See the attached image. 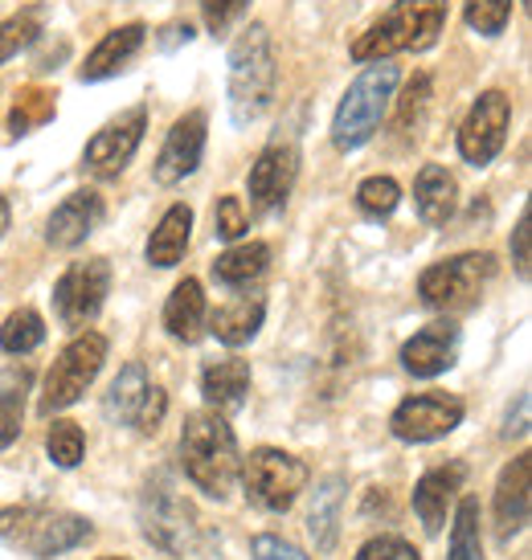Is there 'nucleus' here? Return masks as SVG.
Returning <instances> with one entry per match:
<instances>
[{"instance_id":"nucleus-1","label":"nucleus","mask_w":532,"mask_h":560,"mask_svg":"<svg viewBox=\"0 0 532 560\" xmlns=\"http://www.w3.org/2000/svg\"><path fill=\"white\" fill-rule=\"evenodd\" d=\"M181 463L197 491L209 499H225L234 491L242 458H238V438L230 421L218 409H197L185 418L181 430Z\"/></svg>"},{"instance_id":"nucleus-2","label":"nucleus","mask_w":532,"mask_h":560,"mask_svg":"<svg viewBox=\"0 0 532 560\" xmlns=\"http://www.w3.org/2000/svg\"><path fill=\"white\" fill-rule=\"evenodd\" d=\"M447 25V0H397L352 42V62H385L393 54H418L439 42Z\"/></svg>"},{"instance_id":"nucleus-3","label":"nucleus","mask_w":532,"mask_h":560,"mask_svg":"<svg viewBox=\"0 0 532 560\" xmlns=\"http://www.w3.org/2000/svg\"><path fill=\"white\" fill-rule=\"evenodd\" d=\"M275 86H279V66H275V46L266 25L254 21L230 49V119L238 127L258 124L270 103H275Z\"/></svg>"},{"instance_id":"nucleus-4","label":"nucleus","mask_w":532,"mask_h":560,"mask_svg":"<svg viewBox=\"0 0 532 560\" xmlns=\"http://www.w3.org/2000/svg\"><path fill=\"white\" fill-rule=\"evenodd\" d=\"M397 79L402 70L385 58V62H373L365 74H360L352 86L345 91L340 107H336V119H332V143L340 152H357L377 136V127L385 119V110L393 103V91H397Z\"/></svg>"},{"instance_id":"nucleus-5","label":"nucleus","mask_w":532,"mask_h":560,"mask_svg":"<svg viewBox=\"0 0 532 560\" xmlns=\"http://www.w3.org/2000/svg\"><path fill=\"white\" fill-rule=\"evenodd\" d=\"M91 524L74 512L54 508H4L0 512V540L25 557L49 560L91 540Z\"/></svg>"},{"instance_id":"nucleus-6","label":"nucleus","mask_w":532,"mask_h":560,"mask_svg":"<svg viewBox=\"0 0 532 560\" xmlns=\"http://www.w3.org/2000/svg\"><path fill=\"white\" fill-rule=\"evenodd\" d=\"M491 275H496V258L487 249L454 254V258L426 266L423 279H418V295H423L430 312H467V307L479 303Z\"/></svg>"},{"instance_id":"nucleus-7","label":"nucleus","mask_w":532,"mask_h":560,"mask_svg":"<svg viewBox=\"0 0 532 560\" xmlns=\"http://www.w3.org/2000/svg\"><path fill=\"white\" fill-rule=\"evenodd\" d=\"M103 360H107V336L79 331L62 348V357L54 360V369L46 376V389H42V401H37V413L54 418L58 409H70L94 385V376L103 373Z\"/></svg>"},{"instance_id":"nucleus-8","label":"nucleus","mask_w":532,"mask_h":560,"mask_svg":"<svg viewBox=\"0 0 532 560\" xmlns=\"http://www.w3.org/2000/svg\"><path fill=\"white\" fill-rule=\"evenodd\" d=\"M242 482H246V495L263 508V512H287L299 499V491L308 487L312 470L303 458L287 451H275V446H258L251 451V458L242 463Z\"/></svg>"},{"instance_id":"nucleus-9","label":"nucleus","mask_w":532,"mask_h":560,"mask_svg":"<svg viewBox=\"0 0 532 560\" xmlns=\"http://www.w3.org/2000/svg\"><path fill=\"white\" fill-rule=\"evenodd\" d=\"M140 520H143V536L157 548L181 557L188 545H193V508L173 491L169 475H157L148 479L140 499Z\"/></svg>"},{"instance_id":"nucleus-10","label":"nucleus","mask_w":532,"mask_h":560,"mask_svg":"<svg viewBox=\"0 0 532 560\" xmlns=\"http://www.w3.org/2000/svg\"><path fill=\"white\" fill-rule=\"evenodd\" d=\"M107 295H111V266L103 262V258L74 262V266H66V275L58 279V287H54V315H58L66 327H82L103 312Z\"/></svg>"},{"instance_id":"nucleus-11","label":"nucleus","mask_w":532,"mask_h":560,"mask_svg":"<svg viewBox=\"0 0 532 560\" xmlns=\"http://www.w3.org/2000/svg\"><path fill=\"white\" fill-rule=\"evenodd\" d=\"M508 124H512V103L504 91H484L475 98V107L467 110V119L459 127V152L467 164L484 168L504 152L508 140Z\"/></svg>"},{"instance_id":"nucleus-12","label":"nucleus","mask_w":532,"mask_h":560,"mask_svg":"<svg viewBox=\"0 0 532 560\" xmlns=\"http://www.w3.org/2000/svg\"><path fill=\"white\" fill-rule=\"evenodd\" d=\"M143 131H148V107H131L124 115H115L103 131H94V140L86 143L82 152V172H91L99 180H111L131 164L136 148L143 143Z\"/></svg>"},{"instance_id":"nucleus-13","label":"nucleus","mask_w":532,"mask_h":560,"mask_svg":"<svg viewBox=\"0 0 532 560\" xmlns=\"http://www.w3.org/2000/svg\"><path fill=\"white\" fill-rule=\"evenodd\" d=\"M459 421H463V401L459 397H451V393H418V397H406L393 409L390 430L402 442H435V438L451 434Z\"/></svg>"},{"instance_id":"nucleus-14","label":"nucleus","mask_w":532,"mask_h":560,"mask_svg":"<svg viewBox=\"0 0 532 560\" xmlns=\"http://www.w3.org/2000/svg\"><path fill=\"white\" fill-rule=\"evenodd\" d=\"M296 176H299V148L291 140H270L258 152V160L251 164V176H246L251 201L258 209H275L296 188Z\"/></svg>"},{"instance_id":"nucleus-15","label":"nucleus","mask_w":532,"mask_h":560,"mask_svg":"<svg viewBox=\"0 0 532 560\" xmlns=\"http://www.w3.org/2000/svg\"><path fill=\"white\" fill-rule=\"evenodd\" d=\"M205 131H209V119H205V110H188L173 124L169 131V140L160 148L157 156V180L160 185H181L185 176L197 172L205 156Z\"/></svg>"},{"instance_id":"nucleus-16","label":"nucleus","mask_w":532,"mask_h":560,"mask_svg":"<svg viewBox=\"0 0 532 560\" xmlns=\"http://www.w3.org/2000/svg\"><path fill=\"white\" fill-rule=\"evenodd\" d=\"M529 503H532V454H517L504 467L496 482V536L512 540L517 532L529 524Z\"/></svg>"},{"instance_id":"nucleus-17","label":"nucleus","mask_w":532,"mask_h":560,"mask_svg":"<svg viewBox=\"0 0 532 560\" xmlns=\"http://www.w3.org/2000/svg\"><path fill=\"white\" fill-rule=\"evenodd\" d=\"M103 197L99 192H70L54 213H49V221H46V242L54 249H74V246H82L86 237L99 230V221H103Z\"/></svg>"},{"instance_id":"nucleus-18","label":"nucleus","mask_w":532,"mask_h":560,"mask_svg":"<svg viewBox=\"0 0 532 560\" xmlns=\"http://www.w3.org/2000/svg\"><path fill=\"white\" fill-rule=\"evenodd\" d=\"M463 479H467V470L451 463V467H435L426 470L418 487H414V515L423 520V528L430 536H439L447 528V515H451L454 499L463 491Z\"/></svg>"},{"instance_id":"nucleus-19","label":"nucleus","mask_w":532,"mask_h":560,"mask_svg":"<svg viewBox=\"0 0 532 560\" xmlns=\"http://www.w3.org/2000/svg\"><path fill=\"white\" fill-rule=\"evenodd\" d=\"M454 357H459V327H454L451 319L423 327L418 336H409V340L402 343V364H406V373L426 376V381L447 373L454 364Z\"/></svg>"},{"instance_id":"nucleus-20","label":"nucleus","mask_w":532,"mask_h":560,"mask_svg":"<svg viewBox=\"0 0 532 560\" xmlns=\"http://www.w3.org/2000/svg\"><path fill=\"white\" fill-rule=\"evenodd\" d=\"M143 42H148V30H143L140 21H131V25H119V30H111L99 46L86 54V62H82L79 79L82 82H103L111 79V74H119V70H127V62L136 58L143 49Z\"/></svg>"},{"instance_id":"nucleus-21","label":"nucleus","mask_w":532,"mask_h":560,"mask_svg":"<svg viewBox=\"0 0 532 560\" xmlns=\"http://www.w3.org/2000/svg\"><path fill=\"white\" fill-rule=\"evenodd\" d=\"M414 209L426 225H447L459 209V185L442 164H426L414 180Z\"/></svg>"},{"instance_id":"nucleus-22","label":"nucleus","mask_w":532,"mask_h":560,"mask_svg":"<svg viewBox=\"0 0 532 560\" xmlns=\"http://www.w3.org/2000/svg\"><path fill=\"white\" fill-rule=\"evenodd\" d=\"M201 393H205V401L213 405L218 413H234V409H242L246 393H251V364H246V360H238V357L205 364Z\"/></svg>"},{"instance_id":"nucleus-23","label":"nucleus","mask_w":532,"mask_h":560,"mask_svg":"<svg viewBox=\"0 0 532 560\" xmlns=\"http://www.w3.org/2000/svg\"><path fill=\"white\" fill-rule=\"evenodd\" d=\"M263 319H266V299L263 295H238V299H230L225 307L213 312L209 331H213L225 348H242V343H251L254 336H258Z\"/></svg>"},{"instance_id":"nucleus-24","label":"nucleus","mask_w":532,"mask_h":560,"mask_svg":"<svg viewBox=\"0 0 532 560\" xmlns=\"http://www.w3.org/2000/svg\"><path fill=\"white\" fill-rule=\"evenodd\" d=\"M205 295H201V282L185 279L173 287V295L164 303V327L169 336L181 343H197L205 336Z\"/></svg>"},{"instance_id":"nucleus-25","label":"nucleus","mask_w":532,"mask_h":560,"mask_svg":"<svg viewBox=\"0 0 532 560\" xmlns=\"http://www.w3.org/2000/svg\"><path fill=\"white\" fill-rule=\"evenodd\" d=\"M340 508H345V479L328 475V479L315 487L312 508H308V532L320 552H328L336 545V532H340Z\"/></svg>"},{"instance_id":"nucleus-26","label":"nucleus","mask_w":532,"mask_h":560,"mask_svg":"<svg viewBox=\"0 0 532 560\" xmlns=\"http://www.w3.org/2000/svg\"><path fill=\"white\" fill-rule=\"evenodd\" d=\"M188 234H193V209L188 205H173L160 225L152 230L148 237V262L160 266V270H169L185 258V246H188Z\"/></svg>"},{"instance_id":"nucleus-27","label":"nucleus","mask_w":532,"mask_h":560,"mask_svg":"<svg viewBox=\"0 0 532 560\" xmlns=\"http://www.w3.org/2000/svg\"><path fill=\"white\" fill-rule=\"evenodd\" d=\"M148 389H152V381H148V369H143L140 360L124 364V369H119V376L111 381L107 401H103L107 418L119 421V425H136V418H140V405H143V397H148Z\"/></svg>"},{"instance_id":"nucleus-28","label":"nucleus","mask_w":532,"mask_h":560,"mask_svg":"<svg viewBox=\"0 0 532 560\" xmlns=\"http://www.w3.org/2000/svg\"><path fill=\"white\" fill-rule=\"evenodd\" d=\"M266 266H270V246L266 242H242L213 262V279L221 287H251L254 279L266 275Z\"/></svg>"},{"instance_id":"nucleus-29","label":"nucleus","mask_w":532,"mask_h":560,"mask_svg":"<svg viewBox=\"0 0 532 560\" xmlns=\"http://www.w3.org/2000/svg\"><path fill=\"white\" fill-rule=\"evenodd\" d=\"M54 110H58V94L46 91V86H25V91L16 94L13 110H9V136H30L37 127H46L54 119Z\"/></svg>"},{"instance_id":"nucleus-30","label":"nucleus","mask_w":532,"mask_h":560,"mask_svg":"<svg viewBox=\"0 0 532 560\" xmlns=\"http://www.w3.org/2000/svg\"><path fill=\"white\" fill-rule=\"evenodd\" d=\"M25 389H30V373L13 369L0 381V451H9L21 438V418H25Z\"/></svg>"},{"instance_id":"nucleus-31","label":"nucleus","mask_w":532,"mask_h":560,"mask_svg":"<svg viewBox=\"0 0 532 560\" xmlns=\"http://www.w3.org/2000/svg\"><path fill=\"white\" fill-rule=\"evenodd\" d=\"M42 340H46V324L33 307H21V312H13L0 324V352L25 357L33 348H42Z\"/></svg>"},{"instance_id":"nucleus-32","label":"nucleus","mask_w":532,"mask_h":560,"mask_svg":"<svg viewBox=\"0 0 532 560\" xmlns=\"http://www.w3.org/2000/svg\"><path fill=\"white\" fill-rule=\"evenodd\" d=\"M447 560H484V536H479V503L463 499L451 524V557Z\"/></svg>"},{"instance_id":"nucleus-33","label":"nucleus","mask_w":532,"mask_h":560,"mask_svg":"<svg viewBox=\"0 0 532 560\" xmlns=\"http://www.w3.org/2000/svg\"><path fill=\"white\" fill-rule=\"evenodd\" d=\"M397 201H402V188H397L393 176H369V180L357 188V209L373 221L390 218L393 209H397Z\"/></svg>"},{"instance_id":"nucleus-34","label":"nucleus","mask_w":532,"mask_h":560,"mask_svg":"<svg viewBox=\"0 0 532 560\" xmlns=\"http://www.w3.org/2000/svg\"><path fill=\"white\" fill-rule=\"evenodd\" d=\"M46 451L62 470L79 467L82 454H86V438H82L79 421H54L46 434Z\"/></svg>"},{"instance_id":"nucleus-35","label":"nucleus","mask_w":532,"mask_h":560,"mask_svg":"<svg viewBox=\"0 0 532 560\" xmlns=\"http://www.w3.org/2000/svg\"><path fill=\"white\" fill-rule=\"evenodd\" d=\"M37 33H42V9H25V13L9 16L0 25V66L16 58L30 42H37Z\"/></svg>"},{"instance_id":"nucleus-36","label":"nucleus","mask_w":532,"mask_h":560,"mask_svg":"<svg viewBox=\"0 0 532 560\" xmlns=\"http://www.w3.org/2000/svg\"><path fill=\"white\" fill-rule=\"evenodd\" d=\"M508 16H512V0H467L463 4V21L484 37H500Z\"/></svg>"},{"instance_id":"nucleus-37","label":"nucleus","mask_w":532,"mask_h":560,"mask_svg":"<svg viewBox=\"0 0 532 560\" xmlns=\"http://www.w3.org/2000/svg\"><path fill=\"white\" fill-rule=\"evenodd\" d=\"M246 230H251V221H246L242 197H221L218 209H213V234H218L221 242H238Z\"/></svg>"},{"instance_id":"nucleus-38","label":"nucleus","mask_w":532,"mask_h":560,"mask_svg":"<svg viewBox=\"0 0 532 560\" xmlns=\"http://www.w3.org/2000/svg\"><path fill=\"white\" fill-rule=\"evenodd\" d=\"M251 9V0H201V16H205V30L213 33H230L238 16Z\"/></svg>"},{"instance_id":"nucleus-39","label":"nucleus","mask_w":532,"mask_h":560,"mask_svg":"<svg viewBox=\"0 0 532 560\" xmlns=\"http://www.w3.org/2000/svg\"><path fill=\"white\" fill-rule=\"evenodd\" d=\"M426 103H430V74H418V79L406 86V94H402V115H397V127L409 131V124L414 127L423 124Z\"/></svg>"},{"instance_id":"nucleus-40","label":"nucleus","mask_w":532,"mask_h":560,"mask_svg":"<svg viewBox=\"0 0 532 560\" xmlns=\"http://www.w3.org/2000/svg\"><path fill=\"white\" fill-rule=\"evenodd\" d=\"M357 560H423V557L414 552V545L397 540V536H377V540H369V545L360 548Z\"/></svg>"},{"instance_id":"nucleus-41","label":"nucleus","mask_w":532,"mask_h":560,"mask_svg":"<svg viewBox=\"0 0 532 560\" xmlns=\"http://www.w3.org/2000/svg\"><path fill=\"white\" fill-rule=\"evenodd\" d=\"M251 552H254V560H312L303 548L287 545L282 536H254Z\"/></svg>"},{"instance_id":"nucleus-42","label":"nucleus","mask_w":532,"mask_h":560,"mask_svg":"<svg viewBox=\"0 0 532 560\" xmlns=\"http://www.w3.org/2000/svg\"><path fill=\"white\" fill-rule=\"evenodd\" d=\"M529 209L520 213L517 221V234H512V262H517V275L529 279V266H532V230H529Z\"/></svg>"},{"instance_id":"nucleus-43","label":"nucleus","mask_w":532,"mask_h":560,"mask_svg":"<svg viewBox=\"0 0 532 560\" xmlns=\"http://www.w3.org/2000/svg\"><path fill=\"white\" fill-rule=\"evenodd\" d=\"M164 409H169V397H164V389H148V397H143V405H140V418H136V430L140 434H152L160 421H164Z\"/></svg>"},{"instance_id":"nucleus-44","label":"nucleus","mask_w":532,"mask_h":560,"mask_svg":"<svg viewBox=\"0 0 532 560\" xmlns=\"http://www.w3.org/2000/svg\"><path fill=\"white\" fill-rule=\"evenodd\" d=\"M524 434H529V393H520L517 413L508 409V418H504V438H524Z\"/></svg>"},{"instance_id":"nucleus-45","label":"nucleus","mask_w":532,"mask_h":560,"mask_svg":"<svg viewBox=\"0 0 532 560\" xmlns=\"http://www.w3.org/2000/svg\"><path fill=\"white\" fill-rule=\"evenodd\" d=\"M9 218H13V213H9V201L0 197V237H4V230H9Z\"/></svg>"}]
</instances>
